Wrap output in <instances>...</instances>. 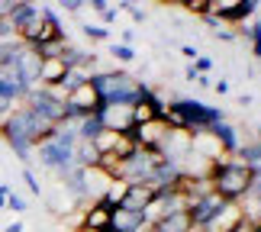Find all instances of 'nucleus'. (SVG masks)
<instances>
[{"instance_id":"nucleus-1","label":"nucleus","mask_w":261,"mask_h":232,"mask_svg":"<svg viewBox=\"0 0 261 232\" xmlns=\"http://www.w3.org/2000/svg\"><path fill=\"white\" fill-rule=\"evenodd\" d=\"M55 126H48L45 119H39L29 107H13L10 113L0 119V136H4V142L16 152V158L23 161L29 168V161H33V148L39 142H45L48 136H52Z\"/></svg>"},{"instance_id":"nucleus-2","label":"nucleus","mask_w":261,"mask_h":232,"mask_svg":"<svg viewBox=\"0 0 261 232\" xmlns=\"http://www.w3.org/2000/svg\"><path fill=\"white\" fill-rule=\"evenodd\" d=\"M165 123L177 129V133H206L213 129L216 123H223V110L203 104V100H187V97H177L165 107Z\"/></svg>"},{"instance_id":"nucleus-3","label":"nucleus","mask_w":261,"mask_h":232,"mask_svg":"<svg viewBox=\"0 0 261 232\" xmlns=\"http://www.w3.org/2000/svg\"><path fill=\"white\" fill-rule=\"evenodd\" d=\"M206 184L226 203H242V197L248 194V184H252V168H245L239 158L213 161L206 171Z\"/></svg>"},{"instance_id":"nucleus-4","label":"nucleus","mask_w":261,"mask_h":232,"mask_svg":"<svg viewBox=\"0 0 261 232\" xmlns=\"http://www.w3.org/2000/svg\"><path fill=\"white\" fill-rule=\"evenodd\" d=\"M90 87H94L97 100L107 107H113V104L136 107L139 94H142V81H136L126 71H97V74H90Z\"/></svg>"},{"instance_id":"nucleus-5","label":"nucleus","mask_w":261,"mask_h":232,"mask_svg":"<svg viewBox=\"0 0 261 232\" xmlns=\"http://www.w3.org/2000/svg\"><path fill=\"white\" fill-rule=\"evenodd\" d=\"M23 107H29L39 119H45L48 126H65V97L52 87H33L26 94Z\"/></svg>"},{"instance_id":"nucleus-6","label":"nucleus","mask_w":261,"mask_h":232,"mask_svg":"<svg viewBox=\"0 0 261 232\" xmlns=\"http://www.w3.org/2000/svg\"><path fill=\"white\" fill-rule=\"evenodd\" d=\"M33 152H36L33 161H39V165L48 168V171H55L58 177H65L68 171H74V168H77V165H74V148H68V145H62V142H55V139H45V142H39Z\"/></svg>"},{"instance_id":"nucleus-7","label":"nucleus","mask_w":261,"mask_h":232,"mask_svg":"<svg viewBox=\"0 0 261 232\" xmlns=\"http://www.w3.org/2000/svg\"><path fill=\"white\" fill-rule=\"evenodd\" d=\"M245 226H248L245 210L239 207V203H226L213 219H210V223H203L194 232H245Z\"/></svg>"},{"instance_id":"nucleus-8","label":"nucleus","mask_w":261,"mask_h":232,"mask_svg":"<svg viewBox=\"0 0 261 232\" xmlns=\"http://www.w3.org/2000/svg\"><path fill=\"white\" fill-rule=\"evenodd\" d=\"M223 207H226V200L219 197V194H213V190L206 187V190H203L200 197H194V200L187 203V216H190V226H194V229H200L203 223H210V219H213V216H216V213H219Z\"/></svg>"},{"instance_id":"nucleus-9","label":"nucleus","mask_w":261,"mask_h":232,"mask_svg":"<svg viewBox=\"0 0 261 232\" xmlns=\"http://www.w3.org/2000/svg\"><path fill=\"white\" fill-rule=\"evenodd\" d=\"M168 133H171V126H168L165 119H152V123L136 126V129H133V139H136V145L142 148V152H155V155H162Z\"/></svg>"},{"instance_id":"nucleus-10","label":"nucleus","mask_w":261,"mask_h":232,"mask_svg":"<svg viewBox=\"0 0 261 232\" xmlns=\"http://www.w3.org/2000/svg\"><path fill=\"white\" fill-rule=\"evenodd\" d=\"M148 226V216L142 210H129V207H113L110 213V229L107 232H142Z\"/></svg>"},{"instance_id":"nucleus-11","label":"nucleus","mask_w":261,"mask_h":232,"mask_svg":"<svg viewBox=\"0 0 261 232\" xmlns=\"http://www.w3.org/2000/svg\"><path fill=\"white\" fill-rule=\"evenodd\" d=\"M100 119H103V129H107V133H133V129H136L133 107H123V104L103 107V110H100Z\"/></svg>"},{"instance_id":"nucleus-12","label":"nucleus","mask_w":261,"mask_h":232,"mask_svg":"<svg viewBox=\"0 0 261 232\" xmlns=\"http://www.w3.org/2000/svg\"><path fill=\"white\" fill-rule=\"evenodd\" d=\"M110 213H113V207H107L103 200H94V207L84 210V216H81V229L84 232H107L110 229Z\"/></svg>"},{"instance_id":"nucleus-13","label":"nucleus","mask_w":261,"mask_h":232,"mask_svg":"<svg viewBox=\"0 0 261 232\" xmlns=\"http://www.w3.org/2000/svg\"><path fill=\"white\" fill-rule=\"evenodd\" d=\"M39 68H42V58H39L33 48H23V55H19L13 71L19 74V81H23L26 87H39Z\"/></svg>"},{"instance_id":"nucleus-14","label":"nucleus","mask_w":261,"mask_h":232,"mask_svg":"<svg viewBox=\"0 0 261 232\" xmlns=\"http://www.w3.org/2000/svg\"><path fill=\"white\" fill-rule=\"evenodd\" d=\"M155 197H158V190L155 187H148V184H129L126 187V197H123V203L119 207H129V210H145L155 203Z\"/></svg>"},{"instance_id":"nucleus-15","label":"nucleus","mask_w":261,"mask_h":232,"mask_svg":"<svg viewBox=\"0 0 261 232\" xmlns=\"http://www.w3.org/2000/svg\"><path fill=\"white\" fill-rule=\"evenodd\" d=\"M29 90H33V87H26L13 68H0V94H4L7 100H13V104H23Z\"/></svg>"},{"instance_id":"nucleus-16","label":"nucleus","mask_w":261,"mask_h":232,"mask_svg":"<svg viewBox=\"0 0 261 232\" xmlns=\"http://www.w3.org/2000/svg\"><path fill=\"white\" fill-rule=\"evenodd\" d=\"M65 74H68V65L62 62V58H45L42 62V68H39V87H52V90H58V84L65 81Z\"/></svg>"},{"instance_id":"nucleus-17","label":"nucleus","mask_w":261,"mask_h":232,"mask_svg":"<svg viewBox=\"0 0 261 232\" xmlns=\"http://www.w3.org/2000/svg\"><path fill=\"white\" fill-rule=\"evenodd\" d=\"M36 13H39V4H36V0H16L13 10L7 13V19H10V26H13V33H19V29L29 26V19H33Z\"/></svg>"},{"instance_id":"nucleus-18","label":"nucleus","mask_w":261,"mask_h":232,"mask_svg":"<svg viewBox=\"0 0 261 232\" xmlns=\"http://www.w3.org/2000/svg\"><path fill=\"white\" fill-rule=\"evenodd\" d=\"M152 226H155L158 232H194V226H190V216H187V210H177V213L158 216V219H152Z\"/></svg>"},{"instance_id":"nucleus-19","label":"nucleus","mask_w":261,"mask_h":232,"mask_svg":"<svg viewBox=\"0 0 261 232\" xmlns=\"http://www.w3.org/2000/svg\"><path fill=\"white\" fill-rule=\"evenodd\" d=\"M255 10H258V0H239L232 10H226V13L216 16V19L223 26H242V23H248V16H252Z\"/></svg>"},{"instance_id":"nucleus-20","label":"nucleus","mask_w":261,"mask_h":232,"mask_svg":"<svg viewBox=\"0 0 261 232\" xmlns=\"http://www.w3.org/2000/svg\"><path fill=\"white\" fill-rule=\"evenodd\" d=\"M210 133H213V136H216V142L223 145L226 158H229V155H236V148H239V136H236V126H232V123H226V119H223V123H216L213 129H210Z\"/></svg>"},{"instance_id":"nucleus-21","label":"nucleus","mask_w":261,"mask_h":232,"mask_svg":"<svg viewBox=\"0 0 261 232\" xmlns=\"http://www.w3.org/2000/svg\"><path fill=\"white\" fill-rule=\"evenodd\" d=\"M74 165H77V168H97V165H100V148H97L94 142L77 139V145H74Z\"/></svg>"},{"instance_id":"nucleus-22","label":"nucleus","mask_w":261,"mask_h":232,"mask_svg":"<svg viewBox=\"0 0 261 232\" xmlns=\"http://www.w3.org/2000/svg\"><path fill=\"white\" fill-rule=\"evenodd\" d=\"M74 133H77V139H84V142H94V139H97L100 133H107V129H103V119H100V113H90V116H84L81 123L74 126Z\"/></svg>"},{"instance_id":"nucleus-23","label":"nucleus","mask_w":261,"mask_h":232,"mask_svg":"<svg viewBox=\"0 0 261 232\" xmlns=\"http://www.w3.org/2000/svg\"><path fill=\"white\" fill-rule=\"evenodd\" d=\"M236 158L242 161L245 168L258 171V168H261V142H239V148H236Z\"/></svg>"},{"instance_id":"nucleus-24","label":"nucleus","mask_w":261,"mask_h":232,"mask_svg":"<svg viewBox=\"0 0 261 232\" xmlns=\"http://www.w3.org/2000/svg\"><path fill=\"white\" fill-rule=\"evenodd\" d=\"M23 42L13 36V39H7V42H0V68H16L19 62V55H23Z\"/></svg>"},{"instance_id":"nucleus-25","label":"nucleus","mask_w":261,"mask_h":232,"mask_svg":"<svg viewBox=\"0 0 261 232\" xmlns=\"http://www.w3.org/2000/svg\"><path fill=\"white\" fill-rule=\"evenodd\" d=\"M110 55H113L116 62H123V65L136 62V52H133V45H123V42H113V45H110Z\"/></svg>"},{"instance_id":"nucleus-26","label":"nucleus","mask_w":261,"mask_h":232,"mask_svg":"<svg viewBox=\"0 0 261 232\" xmlns=\"http://www.w3.org/2000/svg\"><path fill=\"white\" fill-rule=\"evenodd\" d=\"M245 36H248V42H252V55L261 58V19H255V23L245 29Z\"/></svg>"},{"instance_id":"nucleus-27","label":"nucleus","mask_w":261,"mask_h":232,"mask_svg":"<svg viewBox=\"0 0 261 232\" xmlns=\"http://www.w3.org/2000/svg\"><path fill=\"white\" fill-rule=\"evenodd\" d=\"M81 33L87 39H94V42H103V39H110V29L107 26H100V23H84L81 26Z\"/></svg>"},{"instance_id":"nucleus-28","label":"nucleus","mask_w":261,"mask_h":232,"mask_svg":"<svg viewBox=\"0 0 261 232\" xmlns=\"http://www.w3.org/2000/svg\"><path fill=\"white\" fill-rule=\"evenodd\" d=\"M23 184L29 187V194H33V197H42V184H39V177L33 174V168H23Z\"/></svg>"},{"instance_id":"nucleus-29","label":"nucleus","mask_w":261,"mask_h":232,"mask_svg":"<svg viewBox=\"0 0 261 232\" xmlns=\"http://www.w3.org/2000/svg\"><path fill=\"white\" fill-rule=\"evenodd\" d=\"M236 4H239V0H210V13H213V16H223L226 10H232Z\"/></svg>"},{"instance_id":"nucleus-30","label":"nucleus","mask_w":261,"mask_h":232,"mask_svg":"<svg viewBox=\"0 0 261 232\" xmlns=\"http://www.w3.org/2000/svg\"><path fill=\"white\" fill-rule=\"evenodd\" d=\"M7 210H13V213H26V200L10 190V194H7Z\"/></svg>"},{"instance_id":"nucleus-31","label":"nucleus","mask_w":261,"mask_h":232,"mask_svg":"<svg viewBox=\"0 0 261 232\" xmlns=\"http://www.w3.org/2000/svg\"><path fill=\"white\" fill-rule=\"evenodd\" d=\"M184 10H190V13H197V16H206L210 13V0H187Z\"/></svg>"},{"instance_id":"nucleus-32","label":"nucleus","mask_w":261,"mask_h":232,"mask_svg":"<svg viewBox=\"0 0 261 232\" xmlns=\"http://www.w3.org/2000/svg\"><path fill=\"white\" fill-rule=\"evenodd\" d=\"M210 68H213V62H210L206 55H197V58H194V71H197V74H210Z\"/></svg>"},{"instance_id":"nucleus-33","label":"nucleus","mask_w":261,"mask_h":232,"mask_svg":"<svg viewBox=\"0 0 261 232\" xmlns=\"http://www.w3.org/2000/svg\"><path fill=\"white\" fill-rule=\"evenodd\" d=\"M84 4H87V0H58V7H62L65 13H77Z\"/></svg>"},{"instance_id":"nucleus-34","label":"nucleus","mask_w":261,"mask_h":232,"mask_svg":"<svg viewBox=\"0 0 261 232\" xmlns=\"http://www.w3.org/2000/svg\"><path fill=\"white\" fill-rule=\"evenodd\" d=\"M13 26H10V19L7 16H0V42H7V39H13Z\"/></svg>"},{"instance_id":"nucleus-35","label":"nucleus","mask_w":261,"mask_h":232,"mask_svg":"<svg viewBox=\"0 0 261 232\" xmlns=\"http://www.w3.org/2000/svg\"><path fill=\"white\" fill-rule=\"evenodd\" d=\"M13 107H16L13 100H7L4 94H0V119H4V116H7V113H10V110H13Z\"/></svg>"},{"instance_id":"nucleus-36","label":"nucleus","mask_w":261,"mask_h":232,"mask_svg":"<svg viewBox=\"0 0 261 232\" xmlns=\"http://www.w3.org/2000/svg\"><path fill=\"white\" fill-rule=\"evenodd\" d=\"M236 36H239V33H232V29H226V26H223V29H216V39H223V42H232Z\"/></svg>"},{"instance_id":"nucleus-37","label":"nucleus","mask_w":261,"mask_h":232,"mask_svg":"<svg viewBox=\"0 0 261 232\" xmlns=\"http://www.w3.org/2000/svg\"><path fill=\"white\" fill-rule=\"evenodd\" d=\"M87 4H90V7H94V10H97V13H100V16H103V13H107V10H110V4H107V0H87Z\"/></svg>"},{"instance_id":"nucleus-38","label":"nucleus","mask_w":261,"mask_h":232,"mask_svg":"<svg viewBox=\"0 0 261 232\" xmlns=\"http://www.w3.org/2000/svg\"><path fill=\"white\" fill-rule=\"evenodd\" d=\"M7 194H10V184H0V210H7Z\"/></svg>"},{"instance_id":"nucleus-39","label":"nucleus","mask_w":261,"mask_h":232,"mask_svg":"<svg viewBox=\"0 0 261 232\" xmlns=\"http://www.w3.org/2000/svg\"><path fill=\"white\" fill-rule=\"evenodd\" d=\"M13 4H16V0H0V16H7L10 10H13Z\"/></svg>"},{"instance_id":"nucleus-40","label":"nucleus","mask_w":261,"mask_h":232,"mask_svg":"<svg viewBox=\"0 0 261 232\" xmlns=\"http://www.w3.org/2000/svg\"><path fill=\"white\" fill-rule=\"evenodd\" d=\"M180 55H184V58H190V62H194V58H197V48H194V45H184V48H180Z\"/></svg>"},{"instance_id":"nucleus-41","label":"nucleus","mask_w":261,"mask_h":232,"mask_svg":"<svg viewBox=\"0 0 261 232\" xmlns=\"http://www.w3.org/2000/svg\"><path fill=\"white\" fill-rule=\"evenodd\" d=\"M213 90H216V94H229V81H216Z\"/></svg>"},{"instance_id":"nucleus-42","label":"nucleus","mask_w":261,"mask_h":232,"mask_svg":"<svg viewBox=\"0 0 261 232\" xmlns=\"http://www.w3.org/2000/svg\"><path fill=\"white\" fill-rule=\"evenodd\" d=\"M4 232H26V229H23V219H16V223H10Z\"/></svg>"},{"instance_id":"nucleus-43","label":"nucleus","mask_w":261,"mask_h":232,"mask_svg":"<svg viewBox=\"0 0 261 232\" xmlns=\"http://www.w3.org/2000/svg\"><path fill=\"white\" fill-rule=\"evenodd\" d=\"M245 229H248V232H261V223H248Z\"/></svg>"},{"instance_id":"nucleus-44","label":"nucleus","mask_w":261,"mask_h":232,"mask_svg":"<svg viewBox=\"0 0 261 232\" xmlns=\"http://www.w3.org/2000/svg\"><path fill=\"white\" fill-rule=\"evenodd\" d=\"M255 133H258V139H255V142H261V126H258V129H255Z\"/></svg>"}]
</instances>
